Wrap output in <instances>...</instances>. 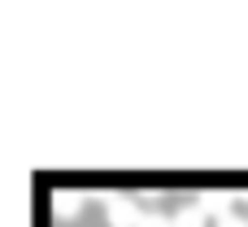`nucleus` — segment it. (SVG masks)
<instances>
[{"label": "nucleus", "instance_id": "5", "mask_svg": "<svg viewBox=\"0 0 248 227\" xmlns=\"http://www.w3.org/2000/svg\"><path fill=\"white\" fill-rule=\"evenodd\" d=\"M140 227H174V219H170V214H144Z\"/></svg>", "mask_w": 248, "mask_h": 227}, {"label": "nucleus", "instance_id": "3", "mask_svg": "<svg viewBox=\"0 0 248 227\" xmlns=\"http://www.w3.org/2000/svg\"><path fill=\"white\" fill-rule=\"evenodd\" d=\"M78 210H83V197H78V192H57V197H52V214H57V219H74Z\"/></svg>", "mask_w": 248, "mask_h": 227}, {"label": "nucleus", "instance_id": "4", "mask_svg": "<svg viewBox=\"0 0 248 227\" xmlns=\"http://www.w3.org/2000/svg\"><path fill=\"white\" fill-rule=\"evenodd\" d=\"M209 223V214L201 210V206H183L179 214H174V227H205Z\"/></svg>", "mask_w": 248, "mask_h": 227}, {"label": "nucleus", "instance_id": "6", "mask_svg": "<svg viewBox=\"0 0 248 227\" xmlns=\"http://www.w3.org/2000/svg\"><path fill=\"white\" fill-rule=\"evenodd\" d=\"M218 227H248V219H240V214H231V219H222Z\"/></svg>", "mask_w": 248, "mask_h": 227}, {"label": "nucleus", "instance_id": "1", "mask_svg": "<svg viewBox=\"0 0 248 227\" xmlns=\"http://www.w3.org/2000/svg\"><path fill=\"white\" fill-rule=\"evenodd\" d=\"M105 214H109V227H140L144 223V214H140V206L131 197H109Z\"/></svg>", "mask_w": 248, "mask_h": 227}, {"label": "nucleus", "instance_id": "2", "mask_svg": "<svg viewBox=\"0 0 248 227\" xmlns=\"http://www.w3.org/2000/svg\"><path fill=\"white\" fill-rule=\"evenodd\" d=\"M196 206H201L209 219H218V223L235 214V197H231V192H201V197H196Z\"/></svg>", "mask_w": 248, "mask_h": 227}]
</instances>
